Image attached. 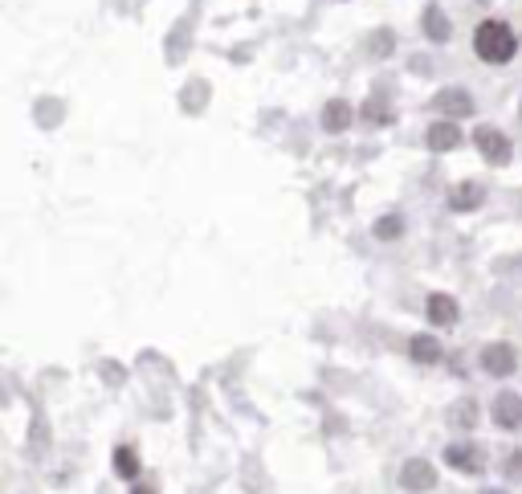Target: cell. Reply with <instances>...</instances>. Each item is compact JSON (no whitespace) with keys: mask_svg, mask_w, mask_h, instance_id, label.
<instances>
[{"mask_svg":"<svg viewBox=\"0 0 522 494\" xmlns=\"http://www.w3.org/2000/svg\"><path fill=\"white\" fill-rule=\"evenodd\" d=\"M436 111H449V115H469L474 111V98L465 95V90H441V95L433 98Z\"/></svg>","mask_w":522,"mask_h":494,"instance_id":"ba28073f","label":"cell"},{"mask_svg":"<svg viewBox=\"0 0 522 494\" xmlns=\"http://www.w3.org/2000/svg\"><path fill=\"white\" fill-rule=\"evenodd\" d=\"M425 144L433 147V152H449V147L461 144V131H457V123H433L428 127V136Z\"/></svg>","mask_w":522,"mask_h":494,"instance_id":"52a82bcc","label":"cell"},{"mask_svg":"<svg viewBox=\"0 0 522 494\" xmlns=\"http://www.w3.org/2000/svg\"><path fill=\"white\" fill-rule=\"evenodd\" d=\"M376 233H379V237H396V233H400V221H396V217H384V221L376 225Z\"/></svg>","mask_w":522,"mask_h":494,"instance_id":"9a60e30c","label":"cell"},{"mask_svg":"<svg viewBox=\"0 0 522 494\" xmlns=\"http://www.w3.org/2000/svg\"><path fill=\"white\" fill-rule=\"evenodd\" d=\"M425 29L433 33V41H445V37H449L445 12H441V9H428V12H425Z\"/></svg>","mask_w":522,"mask_h":494,"instance_id":"5bb4252c","label":"cell"},{"mask_svg":"<svg viewBox=\"0 0 522 494\" xmlns=\"http://www.w3.org/2000/svg\"><path fill=\"white\" fill-rule=\"evenodd\" d=\"M135 494H155V490H151V486H139V490H135Z\"/></svg>","mask_w":522,"mask_h":494,"instance_id":"2e32d148","label":"cell"},{"mask_svg":"<svg viewBox=\"0 0 522 494\" xmlns=\"http://www.w3.org/2000/svg\"><path fill=\"white\" fill-rule=\"evenodd\" d=\"M474 49L477 58L490 62V66H502V62L514 58V49H518V41H514V33L506 29L502 21H482L474 33Z\"/></svg>","mask_w":522,"mask_h":494,"instance_id":"6da1fadb","label":"cell"},{"mask_svg":"<svg viewBox=\"0 0 522 494\" xmlns=\"http://www.w3.org/2000/svg\"><path fill=\"white\" fill-rule=\"evenodd\" d=\"M514 364H518V359H514V348H510V343H490V348L482 351V368L493 372V376H510Z\"/></svg>","mask_w":522,"mask_h":494,"instance_id":"277c9868","label":"cell"},{"mask_svg":"<svg viewBox=\"0 0 522 494\" xmlns=\"http://www.w3.org/2000/svg\"><path fill=\"white\" fill-rule=\"evenodd\" d=\"M477 152L490 160V164H510V139L502 136V131H493V127H477Z\"/></svg>","mask_w":522,"mask_h":494,"instance_id":"7a4b0ae2","label":"cell"},{"mask_svg":"<svg viewBox=\"0 0 522 494\" xmlns=\"http://www.w3.org/2000/svg\"><path fill=\"white\" fill-rule=\"evenodd\" d=\"M445 462L453 465V470L477 474V470L485 465V457H482V449H477V446H469V441H457V446H449V449H445Z\"/></svg>","mask_w":522,"mask_h":494,"instance_id":"3957f363","label":"cell"},{"mask_svg":"<svg viewBox=\"0 0 522 494\" xmlns=\"http://www.w3.org/2000/svg\"><path fill=\"white\" fill-rule=\"evenodd\" d=\"M428 319H433L436 327H449V323H457V302L449 299V294H433V299H428Z\"/></svg>","mask_w":522,"mask_h":494,"instance_id":"9c48e42d","label":"cell"},{"mask_svg":"<svg viewBox=\"0 0 522 494\" xmlns=\"http://www.w3.org/2000/svg\"><path fill=\"white\" fill-rule=\"evenodd\" d=\"M347 123H351V107H347V103H330V107L322 111V127H327V131H343Z\"/></svg>","mask_w":522,"mask_h":494,"instance_id":"7c38bea8","label":"cell"},{"mask_svg":"<svg viewBox=\"0 0 522 494\" xmlns=\"http://www.w3.org/2000/svg\"><path fill=\"white\" fill-rule=\"evenodd\" d=\"M412 359L416 364H436V359H441V343H436L433 335H416L412 340Z\"/></svg>","mask_w":522,"mask_h":494,"instance_id":"8fae6325","label":"cell"},{"mask_svg":"<svg viewBox=\"0 0 522 494\" xmlns=\"http://www.w3.org/2000/svg\"><path fill=\"white\" fill-rule=\"evenodd\" d=\"M493 421H498L502 429H518L522 425V397L502 392V397L493 400Z\"/></svg>","mask_w":522,"mask_h":494,"instance_id":"8992f818","label":"cell"},{"mask_svg":"<svg viewBox=\"0 0 522 494\" xmlns=\"http://www.w3.org/2000/svg\"><path fill=\"white\" fill-rule=\"evenodd\" d=\"M482 494H502V490H482Z\"/></svg>","mask_w":522,"mask_h":494,"instance_id":"e0dca14e","label":"cell"},{"mask_svg":"<svg viewBox=\"0 0 522 494\" xmlns=\"http://www.w3.org/2000/svg\"><path fill=\"white\" fill-rule=\"evenodd\" d=\"M400 482H404V490H433L436 486V470L428 462H408L404 470H400Z\"/></svg>","mask_w":522,"mask_h":494,"instance_id":"5b68a950","label":"cell"},{"mask_svg":"<svg viewBox=\"0 0 522 494\" xmlns=\"http://www.w3.org/2000/svg\"><path fill=\"white\" fill-rule=\"evenodd\" d=\"M449 201H453V209H477V204L485 201V188L482 185H457Z\"/></svg>","mask_w":522,"mask_h":494,"instance_id":"30bf717a","label":"cell"},{"mask_svg":"<svg viewBox=\"0 0 522 494\" xmlns=\"http://www.w3.org/2000/svg\"><path fill=\"white\" fill-rule=\"evenodd\" d=\"M115 474H118V478H135V474H139L135 449H118V454H115Z\"/></svg>","mask_w":522,"mask_h":494,"instance_id":"4fadbf2b","label":"cell"}]
</instances>
